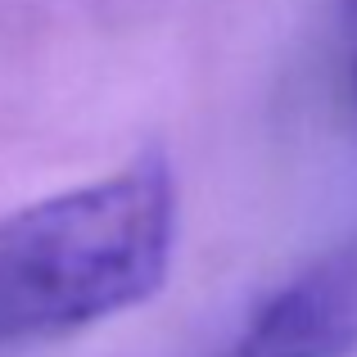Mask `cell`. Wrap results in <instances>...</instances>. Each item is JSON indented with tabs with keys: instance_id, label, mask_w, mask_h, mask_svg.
Listing matches in <instances>:
<instances>
[{
	"instance_id": "3957f363",
	"label": "cell",
	"mask_w": 357,
	"mask_h": 357,
	"mask_svg": "<svg viewBox=\"0 0 357 357\" xmlns=\"http://www.w3.org/2000/svg\"><path fill=\"white\" fill-rule=\"evenodd\" d=\"M340 14H344V23H349V32L357 36V0H340Z\"/></svg>"
},
{
	"instance_id": "7a4b0ae2",
	"label": "cell",
	"mask_w": 357,
	"mask_h": 357,
	"mask_svg": "<svg viewBox=\"0 0 357 357\" xmlns=\"http://www.w3.org/2000/svg\"><path fill=\"white\" fill-rule=\"evenodd\" d=\"M357 244L321 253L253 312L236 357H353Z\"/></svg>"
},
{
	"instance_id": "6da1fadb",
	"label": "cell",
	"mask_w": 357,
	"mask_h": 357,
	"mask_svg": "<svg viewBox=\"0 0 357 357\" xmlns=\"http://www.w3.org/2000/svg\"><path fill=\"white\" fill-rule=\"evenodd\" d=\"M176 249V181L163 149L109 181L27 204L0 222V344L50 340L140 307Z\"/></svg>"
},
{
	"instance_id": "277c9868",
	"label": "cell",
	"mask_w": 357,
	"mask_h": 357,
	"mask_svg": "<svg viewBox=\"0 0 357 357\" xmlns=\"http://www.w3.org/2000/svg\"><path fill=\"white\" fill-rule=\"evenodd\" d=\"M353 91H357V54H353Z\"/></svg>"
}]
</instances>
